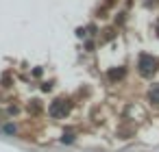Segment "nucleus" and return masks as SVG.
Segmentation results:
<instances>
[{"label": "nucleus", "mask_w": 159, "mask_h": 152, "mask_svg": "<svg viewBox=\"0 0 159 152\" xmlns=\"http://www.w3.org/2000/svg\"><path fill=\"white\" fill-rule=\"evenodd\" d=\"M150 100L159 104V85H157V87H152V91H150Z\"/></svg>", "instance_id": "2"}, {"label": "nucleus", "mask_w": 159, "mask_h": 152, "mask_svg": "<svg viewBox=\"0 0 159 152\" xmlns=\"http://www.w3.org/2000/svg\"><path fill=\"white\" fill-rule=\"evenodd\" d=\"M155 67H157V63H155V59L152 57H148V54H144L142 59H139V72L142 74H152L155 72Z\"/></svg>", "instance_id": "1"}]
</instances>
